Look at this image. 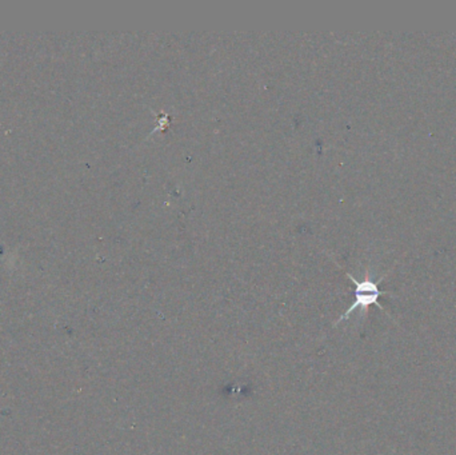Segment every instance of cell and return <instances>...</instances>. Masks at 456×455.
I'll list each match as a JSON object with an SVG mask.
<instances>
[{
    "mask_svg": "<svg viewBox=\"0 0 456 455\" xmlns=\"http://www.w3.org/2000/svg\"><path fill=\"white\" fill-rule=\"evenodd\" d=\"M347 276L350 278L351 282L355 285V291H354L355 301L349 307V310L335 322V326H337L340 322H344V320L350 318L351 314L358 308H360L363 311V314L368 311V307L372 306V304L378 306L380 310H384L383 306L379 304V298L381 295L391 294L388 291H381L380 290L379 283L383 281V278H380L379 281L377 282L370 276L368 273L365 274V279H362V281H358L350 273H347Z\"/></svg>",
    "mask_w": 456,
    "mask_h": 455,
    "instance_id": "6da1fadb",
    "label": "cell"
}]
</instances>
